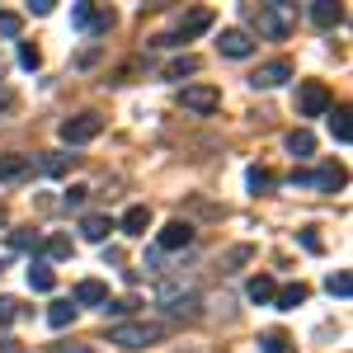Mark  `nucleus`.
I'll return each instance as SVG.
<instances>
[{
  "label": "nucleus",
  "mask_w": 353,
  "mask_h": 353,
  "mask_svg": "<svg viewBox=\"0 0 353 353\" xmlns=\"http://www.w3.org/2000/svg\"><path fill=\"white\" fill-rule=\"evenodd\" d=\"M109 231H113V221H109V217H99V212H90V217H81V236H85V241L104 245V241H109Z\"/></svg>",
  "instance_id": "f3484780"
},
{
  "label": "nucleus",
  "mask_w": 353,
  "mask_h": 353,
  "mask_svg": "<svg viewBox=\"0 0 353 353\" xmlns=\"http://www.w3.org/2000/svg\"><path fill=\"white\" fill-rule=\"evenodd\" d=\"M43 254H48V264L52 259H71V236H48L43 241Z\"/></svg>",
  "instance_id": "a878e982"
},
{
  "label": "nucleus",
  "mask_w": 353,
  "mask_h": 353,
  "mask_svg": "<svg viewBox=\"0 0 353 353\" xmlns=\"http://www.w3.org/2000/svg\"><path fill=\"white\" fill-rule=\"evenodd\" d=\"M297 113L301 118H325L330 113V90L321 81H301L297 85Z\"/></svg>",
  "instance_id": "0eeeda50"
},
{
  "label": "nucleus",
  "mask_w": 353,
  "mask_h": 353,
  "mask_svg": "<svg viewBox=\"0 0 353 353\" xmlns=\"http://www.w3.org/2000/svg\"><path fill=\"white\" fill-rule=\"evenodd\" d=\"M292 189H311V193H334L344 189V170L339 165H321V170H297Z\"/></svg>",
  "instance_id": "39448f33"
},
{
  "label": "nucleus",
  "mask_w": 353,
  "mask_h": 353,
  "mask_svg": "<svg viewBox=\"0 0 353 353\" xmlns=\"http://www.w3.org/2000/svg\"><path fill=\"white\" fill-rule=\"evenodd\" d=\"M19 33H24V14L0 10V38H19Z\"/></svg>",
  "instance_id": "c85d7f7f"
},
{
  "label": "nucleus",
  "mask_w": 353,
  "mask_h": 353,
  "mask_svg": "<svg viewBox=\"0 0 353 353\" xmlns=\"http://www.w3.org/2000/svg\"><path fill=\"white\" fill-rule=\"evenodd\" d=\"M221 52L226 57H250L254 52V38L245 28H221Z\"/></svg>",
  "instance_id": "f8f14e48"
},
{
  "label": "nucleus",
  "mask_w": 353,
  "mask_h": 353,
  "mask_svg": "<svg viewBox=\"0 0 353 353\" xmlns=\"http://www.w3.org/2000/svg\"><path fill=\"white\" fill-rule=\"evenodd\" d=\"M203 28H212V10H189V14H184L174 28L156 33V38H151V48H184V43H189V38H198Z\"/></svg>",
  "instance_id": "7ed1b4c3"
},
{
  "label": "nucleus",
  "mask_w": 353,
  "mask_h": 353,
  "mask_svg": "<svg viewBox=\"0 0 353 353\" xmlns=\"http://www.w3.org/2000/svg\"><path fill=\"white\" fill-rule=\"evenodd\" d=\"M19 66H24V71H38V66H43V52H38L33 43H19Z\"/></svg>",
  "instance_id": "2f4dec72"
},
{
  "label": "nucleus",
  "mask_w": 353,
  "mask_h": 353,
  "mask_svg": "<svg viewBox=\"0 0 353 353\" xmlns=\"http://www.w3.org/2000/svg\"><path fill=\"white\" fill-rule=\"evenodd\" d=\"M90 19H94V5H90V0H76V5H71V24L90 28Z\"/></svg>",
  "instance_id": "7c9ffc66"
},
{
  "label": "nucleus",
  "mask_w": 353,
  "mask_h": 353,
  "mask_svg": "<svg viewBox=\"0 0 353 353\" xmlns=\"http://www.w3.org/2000/svg\"><path fill=\"white\" fill-rule=\"evenodd\" d=\"M52 353H90V349H81V344H57Z\"/></svg>",
  "instance_id": "79ce46f5"
},
{
  "label": "nucleus",
  "mask_w": 353,
  "mask_h": 353,
  "mask_svg": "<svg viewBox=\"0 0 353 353\" xmlns=\"http://www.w3.org/2000/svg\"><path fill=\"white\" fill-rule=\"evenodd\" d=\"M156 301H161L170 316H198L203 292H198V288H170V283H161V288H156Z\"/></svg>",
  "instance_id": "20e7f679"
},
{
  "label": "nucleus",
  "mask_w": 353,
  "mask_h": 353,
  "mask_svg": "<svg viewBox=\"0 0 353 353\" xmlns=\"http://www.w3.org/2000/svg\"><path fill=\"white\" fill-rule=\"evenodd\" d=\"M330 137H334L339 146H349V141H353V128H349V109H334V113H330Z\"/></svg>",
  "instance_id": "5701e85b"
},
{
  "label": "nucleus",
  "mask_w": 353,
  "mask_h": 353,
  "mask_svg": "<svg viewBox=\"0 0 353 353\" xmlns=\"http://www.w3.org/2000/svg\"><path fill=\"white\" fill-rule=\"evenodd\" d=\"M14 104H19V99H14V90H0V118H10Z\"/></svg>",
  "instance_id": "e433bc0d"
},
{
  "label": "nucleus",
  "mask_w": 353,
  "mask_h": 353,
  "mask_svg": "<svg viewBox=\"0 0 353 353\" xmlns=\"http://www.w3.org/2000/svg\"><path fill=\"white\" fill-rule=\"evenodd\" d=\"M288 151H292L297 161L316 156V137H311V128H297V132H288Z\"/></svg>",
  "instance_id": "6ab92c4d"
},
{
  "label": "nucleus",
  "mask_w": 353,
  "mask_h": 353,
  "mask_svg": "<svg viewBox=\"0 0 353 353\" xmlns=\"http://www.w3.org/2000/svg\"><path fill=\"white\" fill-rule=\"evenodd\" d=\"M288 81H292V61L288 57H273L264 66H254V76H250L254 90H278V85H288Z\"/></svg>",
  "instance_id": "1a4fd4ad"
},
{
  "label": "nucleus",
  "mask_w": 353,
  "mask_h": 353,
  "mask_svg": "<svg viewBox=\"0 0 353 353\" xmlns=\"http://www.w3.org/2000/svg\"><path fill=\"white\" fill-rule=\"evenodd\" d=\"M269 189H273V174L254 165V170H250V193H269Z\"/></svg>",
  "instance_id": "473e14b6"
},
{
  "label": "nucleus",
  "mask_w": 353,
  "mask_h": 353,
  "mask_svg": "<svg viewBox=\"0 0 353 353\" xmlns=\"http://www.w3.org/2000/svg\"><path fill=\"white\" fill-rule=\"evenodd\" d=\"M325 288H330V297H349V292H353V273L349 269H334Z\"/></svg>",
  "instance_id": "cd10ccee"
},
{
  "label": "nucleus",
  "mask_w": 353,
  "mask_h": 353,
  "mask_svg": "<svg viewBox=\"0 0 353 353\" xmlns=\"http://www.w3.org/2000/svg\"><path fill=\"white\" fill-rule=\"evenodd\" d=\"M193 71H198V57H179V61L165 66L161 76H165V81H184V76H193Z\"/></svg>",
  "instance_id": "bb28decb"
},
{
  "label": "nucleus",
  "mask_w": 353,
  "mask_h": 353,
  "mask_svg": "<svg viewBox=\"0 0 353 353\" xmlns=\"http://www.w3.org/2000/svg\"><path fill=\"white\" fill-rule=\"evenodd\" d=\"M0 226H5V208H0Z\"/></svg>",
  "instance_id": "c03bdc74"
},
{
  "label": "nucleus",
  "mask_w": 353,
  "mask_h": 353,
  "mask_svg": "<svg viewBox=\"0 0 353 353\" xmlns=\"http://www.w3.org/2000/svg\"><path fill=\"white\" fill-rule=\"evenodd\" d=\"M33 165H38L43 174H52V179H57V174H66V170H71V156H66V151H43Z\"/></svg>",
  "instance_id": "412c9836"
},
{
  "label": "nucleus",
  "mask_w": 353,
  "mask_h": 353,
  "mask_svg": "<svg viewBox=\"0 0 353 353\" xmlns=\"http://www.w3.org/2000/svg\"><path fill=\"white\" fill-rule=\"evenodd\" d=\"M259 353H297V344H292V334H283V330H264V334H259Z\"/></svg>",
  "instance_id": "a211bd4d"
},
{
  "label": "nucleus",
  "mask_w": 353,
  "mask_h": 353,
  "mask_svg": "<svg viewBox=\"0 0 353 353\" xmlns=\"http://www.w3.org/2000/svg\"><path fill=\"white\" fill-rule=\"evenodd\" d=\"M33 174V156H0V184H19Z\"/></svg>",
  "instance_id": "9b49d317"
},
{
  "label": "nucleus",
  "mask_w": 353,
  "mask_h": 353,
  "mask_svg": "<svg viewBox=\"0 0 353 353\" xmlns=\"http://www.w3.org/2000/svg\"><path fill=\"white\" fill-rule=\"evenodd\" d=\"M94 61H99V48H85V52L76 57V66H94Z\"/></svg>",
  "instance_id": "ea45409f"
},
{
  "label": "nucleus",
  "mask_w": 353,
  "mask_h": 353,
  "mask_svg": "<svg viewBox=\"0 0 353 353\" xmlns=\"http://www.w3.org/2000/svg\"><path fill=\"white\" fill-rule=\"evenodd\" d=\"M301 245H306V250H311V254H321V250H325V241H321V236H316V231H301Z\"/></svg>",
  "instance_id": "4c0bfd02"
},
{
  "label": "nucleus",
  "mask_w": 353,
  "mask_h": 353,
  "mask_svg": "<svg viewBox=\"0 0 353 353\" xmlns=\"http://www.w3.org/2000/svg\"><path fill=\"white\" fill-rule=\"evenodd\" d=\"M99 132H104V118L99 113H76V118L61 123V141L66 146H85V141H94Z\"/></svg>",
  "instance_id": "423d86ee"
},
{
  "label": "nucleus",
  "mask_w": 353,
  "mask_h": 353,
  "mask_svg": "<svg viewBox=\"0 0 353 353\" xmlns=\"http://www.w3.org/2000/svg\"><path fill=\"white\" fill-rule=\"evenodd\" d=\"M118 226H123L128 236H146V231H151V208H141V203H137V208H128Z\"/></svg>",
  "instance_id": "dca6fc26"
},
{
  "label": "nucleus",
  "mask_w": 353,
  "mask_h": 353,
  "mask_svg": "<svg viewBox=\"0 0 353 353\" xmlns=\"http://www.w3.org/2000/svg\"><path fill=\"white\" fill-rule=\"evenodd\" d=\"M0 353H24V344L19 339H0Z\"/></svg>",
  "instance_id": "a19ab883"
},
{
  "label": "nucleus",
  "mask_w": 353,
  "mask_h": 353,
  "mask_svg": "<svg viewBox=\"0 0 353 353\" xmlns=\"http://www.w3.org/2000/svg\"><path fill=\"white\" fill-rule=\"evenodd\" d=\"M301 301H306V288H301V283H288V288L273 292V306H278V311H297Z\"/></svg>",
  "instance_id": "aec40b11"
},
{
  "label": "nucleus",
  "mask_w": 353,
  "mask_h": 353,
  "mask_svg": "<svg viewBox=\"0 0 353 353\" xmlns=\"http://www.w3.org/2000/svg\"><path fill=\"white\" fill-rule=\"evenodd\" d=\"M292 5L288 0H278V5H250V24L259 28V38H273V43H283L288 33H292Z\"/></svg>",
  "instance_id": "f03ea898"
},
{
  "label": "nucleus",
  "mask_w": 353,
  "mask_h": 353,
  "mask_svg": "<svg viewBox=\"0 0 353 353\" xmlns=\"http://www.w3.org/2000/svg\"><path fill=\"white\" fill-rule=\"evenodd\" d=\"M28 10H33V14H52L57 0H28Z\"/></svg>",
  "instance_id": "58836bf2"
},
{
  "label": "nucleus",
  "mask_w": 353,
  "mask_h": 353,
  "mask_svg": "<svg viewBox=\"0 0 353 353\" xmlns=\"http://www.w3.org/2000/svg\"><path fill=\"white\" fill-rule=\"evenodd\" d=\"M273 292H278V288H273L269 273H254V278H250V288H245V297L259 301V306H264V301H273Z\"/></svg>",
  "instance_id": "4be33fe9"
},
{
  "label": "nucleus",
  "mask_w": 353,
  "mask_h": 353,
  "mask_svg": "<svg viewBox=\"0 0 353 353\" xmlns=\"http://www.w3.org/2000/svg\"><path fill=\"white\" fill-rule=\"evenodd\" d=\"M14 321H19V301H14V297H0V330L14 325Z\"/></svg>",
  "instance_id": "72a5a7b5"
},
{
  "label": "nucleus",
  "mask_w": 353,
  "mask_h": 353,
  "mask_svg": "<svg viewBox=\"0 0 353 353\" xmlns=\"http://www.w3.org/2000/svg\"><path fill=\"white\" fill-rule=\"evenodd\" d=\"M28 288H33V292H52L57 288V273H52L48 259H33V264H28Z\"/></svg>",
  "instance_id": "2eb2a0df"
},
{
  "label": "nucleus",
  "mask_w": 353,
  "mask_h": 353,
  "mask_svg": "<svg viewBox=\"0 0 353 353\" xmlns=\"http://www.w3.org/2000/svg\"><path fill=\"white\" fill-rule=\"evenodd\" d=\"M104 301H109V288L99 278H81L76 283V306H104Z\"/></svg>",
  "instance_id": "ddd939ff"
},
{
  "label": "nucleus",
  "mask_w": 353,
  "mask_h": 353,
  "mask_svg": "<svg viewBox=\"0 0 353 353\" xmlns=\"http://www.w3.org/2000/svg\"><path fill=\"white\" fill-rule=\"evenodd\" d=\"M156 245H161V250H189L193 245V226L189 221H165L161 236H156Z\"/></svg>",
  "instance_id": "9d476101"
},
{
  "label": "nucleus",
  "mask_w": 353,
  "mask_h": 353,
  "mask_svg": "<svg viewBox=\"0 0 353 353\" xmlns=\"http://www.w3.org/2000/svg\"><path fill=\"white\" fill-rule=\"evenodd\" d=\"M99 311H104V316H118V325H123V321L137 311V301H132V297H118V301H104Z\"/></svg>",
  "instance_id": "c756f323"
},
{
  "label": "nucleus",
  "mask_w": 353,
  "mask_h": 353,
  "mask_svg": "<svg viewBox=\"0 0 353 353\" xmlns=\"http://www.w3.org/2000/svg\"><path fill=\"white\" fill-rule=\"evenodd\" d=\"M179 353H208V349H179Z\"/></svg>",
  "instance_id": "37998d69"
},
{
  "label": "nucleus",
  "mask_w": 353,
  "mask_h": 353,
  "mask_svg": "<svg viewBox=\"0 0 353 353\" xmlns=\"http://www.w3.org/2000/svg\"><path fill=\"white\" fill-rule=\"evenodd\" d=\"M113 28V10H94V19H90V33H109Z\"/></svg>",
  "instance_id": "f704fd0d"
},
{
  "label": "nucleus",
  "mask_w": 353,
  "mask_h": 353,
  "mask_svg": "<svg viewBox=\"0 0 353 353\" xmlns=\"http://www.w3.org/2000/svg\"><path fill=\"white\" fill-rule=\"evenodd\" d=\"M85 184H71V189H66V198H61V203H66V208H85Z\"/></svg>",
  "instance_id": "c9c22d12"
},
{
  "label": "nucleus",
  "mask_w": 353,
  "mask_h": 353,
  "mask_svg": "<svg viewBox=\"0 0 353 353\" xmlns=\"http://www.w3.org/2000/svg\"><path fill=\"white\" fill-rule=\"evenodd\" d=\"M165 334H170L165 321H123V325H109V344H118V349H151Z\"/></svg>",
  "instance_id": "f257e3e1"
},
{
  "label": "nucleus",
  "mask_w": 353,
  "mask_h": 353,
  "mask_svg": "<svg viewBox=\"0 0 353 353\" xmlns=\"http://www.w3.org/2000/svg\"><path fill=\"white\" fill-rule=\"evenodd\" d=\"M179 104L189 113H217L221 109V90L217 85H184L179 90Z\"/></svg>",
  "instance_id": "6e6552de"
},
{
  "label": "nucleus",
  "mask_w": 353,
  "mask_h": 353,
  "mask_svg": "<svg viewBox=\"0 0 353 353\" xmlns=\"http://www.w3.org/2000/svg\"><path fill=\"white\" fill-rule=\"evenodd\" d=\"M311 24H316V28L344 24V5H334V0H316V5H311Z\"/></svg>",
  "instance_id": "4468645a"
},
{
  "label": "nucleus",
  "mask_w": 353,
  "mask_h": 353,
  "mask_svg": "<svg viewBox=\"0 0 353 353\" xmlns=\"http://www.w3.org/2000/svg\"><path fill=\"white\" fill-rule=\"evenodd\" d=\"M76 321V301H52V311H48V325L52 330H66Z\"/></svg>",
  "instance_id": "393cba45"
},
{
  "label": "nucleus",
  "mask_w": 353,
  "mask_h": 353,
  "mask_svg": "<svg viewBox=\"0 0 353 353\" xmlns=\"http://www.w3.org/2000/svg\"><path fill=\"white\" fill-rule=\"evenodd\" d=\"M10 245H14V250H24V254H38V250H43V236H38V231H28V226H19V231H10Z\"/></svg>",
  "instance_id": "b1692460"
}]
</instances>
